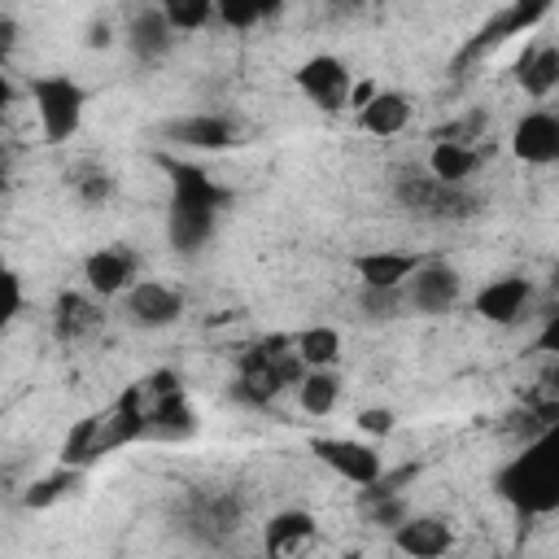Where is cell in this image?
Instances as JSON below:
<instances>
[{"label": "cell", "instance_id": "obj_1", "mask_svg": "<svg viewBox=\"0 0 559 559\" xmlns=\"http://www.w3.org/2000/svg\"><path fill=\"white\" fill-rule=\"evenodd\" d=\"M157 166L166 170L170 183V205H166V240L179 258H201L223 227V214L231 205V188L223 179H214L205 166L157 153Z\"/></svg>", "mask_w": 559, "mask_h": 559}, {"label": "cell", "instance_id": "obj_2", "mask_svg": "<svg viewBox=\"0 0 559 559\" xmlns=\"http://www.w3.org/2000/svg\"><path fill=\"white\" fill-rule=\"evenodd\" d=\"M493 493L520 515V520H546L559 511V445L555 437L524 441L498 472Z\"/></svg>", "mask_w": 559, "mask_h": 559}, {"label": "cell", "instance_id": "obj_3", "mask_svg": "<svg viewBox=\"0 0 559 559\" xmlns=\"http://www.w3.org/2000/svg\"><path fill=\"white\" fill-rule=\"evenodd\" d=\"M301 358L293 349V332H271V336H258L240 362H236V376L227 384V397L245 411H262L271 406L288 384H297L301 376Z\"/></svg>", "mask_w": 559, "mask_h": 559}, {"label": "cell", "instance_id": "obj_4", "mask_svg": "<svg viewBox=\"0 0 559 559\" xmlns=\"http://www.w3.org/2000/svg\"><path fill=\"white\" fill-rule=\"evenodd\" d=\"M389 192L406 214L424 223H467L480 214V197L467 183H445L428 166H397Z\"/></svg>", "mask_w": 559, "mask_h": 559}, {"label": "cell", "instance_id": "obj_5", "mask_svg": "<svg viewBox=\"0 0 559 559\" xmlns=\"http://www.w3.org/2000/svg\"><path fill=\"white\" fill-rule=\"evenodd\" d=\"M31 92V105H35V122H39V140L44 144H70L79 131H83V118H87V87L66 74V70H44V74H31L26 83Z\"/></svg>", "mask_w": 559, "mask_h": 559}, {"label": "cell", "instance_id": "obj_6", "mask_svg": "<svg viewBox=\"0 0 559 559\" xmlns=\"http://www.w3.org/2000/svg\"><path fill=\"white\" fill-rule=\"evenodd\" d=\"M240 520H245V502L231 489H192V493H183V502L175 511L179 533L210 550H223L231 542V533L240 528Z\"/></svg>", "mask_w": 559, "mask_h": 559}, {"label": "cell", "instance_id": "obj_7", "mask_svg": "<svg viewBox=\"0 0 559 559\" xmlns=\"http://www.w3.org/2000/svg\"><path fill=\"white\" fill-rule=\"evenodd\" d=\"M157 135L175 148H192V153H227L245 144V122L227 109H192L179 118H166L157 127Z\"/></svg>", "mask_w": 559, "mask_h": 559}, {"label": "cell", "instance_id": "obj_8", "mask_svg": "<svg viewBox=\"0 0 559 559\" xmlns=\"http://www.w3.org/2000/svg\"><path fill=\"white\" fill-rule=\"evenodd\" d=\"M183 310H188L183 288H175L166 280H135L118 297V319L135 332H166L183 319Z\"/></svg>", "mask_w": 559, "mask_h": 559}, {"label": "cell", "instance_id": "obj_9", "mask_svg": "<svg viewBox=\"0 0 559 559\" xmlns=\"http://www.w3.org/2000/svg\"><path fill=\"white\" fill-rule=\"evenodd\" d=\"M402 297H406V310H411V314H428V319L450 314V310L463 301V275H459V266H450V262H441V258H424V262L406 275Z\"/></svg>", "mask_w": 559, "mask_h": 559}, {"label": "cell", "instance_id": "obj_10", "mask_svg": "<svg viewBox=\"0 0 559 559\" xmlns=\"http://www.w3.org/2000/svg\"><path fill=\"white\" fill-rule=\"evenodd\" d=\"M533 306H537V284H533L524 271L493 275V280H485V284L476 288V297H472V310H476L485 323H493V328H515V323H524V319L533 314Z\"/></svg>", "mask_w": 559, "mask_h": 559}, {"label": "cell", "instance_id": "obj_11", "mask_svg": "<svg viewBox=\"0 0 559 559\" xmlns=\"http://www.w3.org/2000/svg\"><path fill=\"white\" fill-rule=\"evenodd\" d=\"M297 92L319 109V114H341L349 109V87H354V70L336 57V52H314L293 70Z\"/></svg>", "mask_w": 559, "mask_h": 559}, {"label": "cell", "instance_id": "obj_12", "mask_svg": "<svg viewBox=\"0 0 559 559\" xmlns=\"http://www.w3.org/2000/svg\"><path fill=\"white\" fill-rule=\"evenodd\" d=\"M135 280H140V253L127 240L96 245L83 258V288L92 297H100V301H118Z\"/></svg>", "mask_w": 559, "mask_h": 559}, {"label": "cell", "instance_id": "obj_13", "mask_svg": "<svg viewBox=\"0 0 559 559\" xmlns=\"http://www.w3.org/2000/svg\"><path fill=\"white\" fill-rule=\"evenodd\" d=\"M310 454L332 476H341L349 485H371L384 472V454L371 441H358V437H314L310 441Z\"/></svg>", "mask_w": 559, "mask_h": 559}, {"label": "cell", "instance_id": "obj_14", "mask_svg": "<svg viewBox=\"0 0 559 559\" xmlns=\"http://www.w3.org/2000/svg\"><path fill=\"white\" fill-rule=\"evenodd\" d=\"M507 144H511V157L520 166H555L559 162V114L546 105L524 109L515 118Z\"/></svg>", "mask_w": 559, "mask_h": 559}, {"label": "cell", "instance_id": "obj_15", "mask_svg": "<svg viewBox=\"0 0 559 559\" xmlns=\"http://www.w3.org/2000/svg\"><path fill=\"white\" fill-rule=\"evenodd\" d=\"M310 546H319V515L314 511L280 507L262 520V555L288 559V555H306Z\"/></svg>", "mask_w": 559, "mask_h": 559}, {"label": "cell", "instance_id": "obj_16", "mask_svg": "<svg viewBox=\"0 0 559 559\" xmlns=\"http://www.w3.org/2000/svg\"><path fill=\"white\" fill-rule=\"evenodd\" d=\"M105 323V301L92 297L87 288H61L52 297V310H48V328L61 345H79L87 341L96 328Z\"/></svg>", "mask_w": 559, "mask_h": 559}, {"label": "cell", "instance_id": "obj_17", "mask_svg": "<svg viewBox=\"0 0 559 559\" xmlns=\"http://www.w3.org/2000/svg\"><path fill=\"white\" fill-rule=\"evenodd\" d=\"M175 39H179V35H175V26L162 17L157 4L131 13V22L122 26V44H127L131 61H140V66H162V61L175 52Z\"/></svg>", "mask_w": 559, "mask_h": 559}, {"label": "cell", "instance_id": "obj_18", "mask_svg": "<svg viewBox=\"0 0 559 559\" xmlns=\"http://www.w3.org/2000/svg\"><path fill=\"white\" fill-rule=\"evenodd\" d=\"M389 537H393V546L402 550V555H411V559H441V555H450L454 550V528H450V520L445 515H428V511H411L402 524H393L389 528Z\"/></svg>", "mask_w": 559, "mask_h": 559}, {"label": "cell", "instance_id": "obj_19", "mask_svg": "<svg viewBox=\"0 0 559 559\" xmlns=\"http://www.w3.org/2000/svg\"><path fill=\"white\" fill-rule=\"evenodd\" d=\"M428 253H419V249H358L354 258H349V271L358 275V284H367V288H402L406 284V275L424 262Z\"/></svg>", "mask_w": 559, "mask_h": 559}, {"label": "cell", "instance_id": "obj_20", "mask_svg": "<svg viewBox=\"0 0 559 559\" xmlns=\"http://www.w3.org/2000/svg\"><path fill=\"white\" fill-rule=\"evenodd\" d=\"M411 118H415V105H411V96L397 92V87H376V92L358 105V127H362L367 135H376V140L402 135V131L411 127Z\"/></svg>", "mask_w": 559, "mask_h": 559}, {"label": "cell", "instance_id": "obj_21", "mask_svg": "<svg viewBox=\"0 0 559 559\" xmlns=\"http://www.w3.org/2000/svg\"><path fill=\"white\" fill-rule=\"evenodd\" d=\"M515 87L528 96V100H550L555 87H559V44L550 39H537L524 48V57L515 61Z\"/></svg>", "mask_w": 559, "mask_h": 559}, {"label": "cell", "instance_id": "obj_22", "mask_svg": "<svg viewBox=\"0 0 559 559\" xmlns=\"http://www.w3.org/2000/svg\"><path fill=\"white\" fill-rule=\"evenodd\" d=\"M293 389H297V406H301L310 419H323V415L336 411L345 384H341V371H336V367H306Z\"/></svg>", "mask_w": 559, "mask_h": 559}, {"label": "cell", "instance_id": "obj_23", "mask_svg": "<svg viewBox=\"0 0 559 559\" xmlns=\"http://www.w3.org/2000/svg\"><path fill=\"white\" fill-rule=\"evenodd\" d=\"M424 166L445 179V183H472V175L480 170V144H459V140H432Z\"/></svg>", "mask_w": 559, "mask_h": 559}, {"label": "cell", "instance_id": "obj_24", "mask_svg": "<svg viewBox=\"0 0 559 559\" xmlns=\"http://www.w3.org/2000/svg\"><path fill=\"white\" fill-rule=\"evenodd\" d=\"M83 472H87V467H70V463H57L48 476H39V480H31V485H26V493H22V507H31V511H48V507H57L61 498L79 493V485H83Z\"/></svg>", "mask_w": 559, "mask_h": 559}, {"label": "cell", "instance_id": "obj_25", "mask_svg": "<svg viewBox=\"0 0 559 559\" xmlns=\"http://www.w3.org/2000/svg\"><path fill=\"white\" fill-rule=\"evenodd\" d=\"M550 9H555V0H511V9H502V13L480 31V44H502V39H511V35H524V31H533Z\"/></svg>", "mask_w": 559, "mask_h": 559}, {"label": "cell", "instance_id": "obj_26", "mask_svg": "<svg viewBox=\"0 0 559 559\" xmlns=\"http://www.w3.org/2000/svg\"><path fill=\"white\" fill-rule=\"evenodd\" d=\"M66 188H70L83 205H105V201H114L118 179H114V170L100 166V162H74V166H66Z\"/></svg>", "mask_w": 559, "mask_h": 559}, {"label": "cell", "instance_id": "obj_27", "mask_svg": "<svg viewBox=\"0 0 559 559\" xmlns=\"http://www.w3.org/2000/svg\"><path fill=\"white\" fill-rule=\"evenodd\" d=\"M293 349H297L301 367H336V358H341V328H332V323L301 328V332H293Z\"/></svg>", "mask_w": 559, "mask_h": 559}, {"label": "cell", "instance_id": "obj_28", "mask_svg": "<svg viewBox=\"0 0 559 559\" xmlns=\"http://www.w3.org/2000/svg\"><path fill=\"white\" fill-rule=\"evenodd\" d=\"M162 9V17L175 26V35H197L205 26H218V9L214 0H153Z\"/></svg>", "mask_w": 559, "mask_h": 559}, {"label": "cell", "instance_id": "obj_29", "mask_svg": "<svg viewBox=\"0 0 559 559\" xmlns=\"http://www.w3.org/2000/svg\"><path fill=\"white\" fill-rule=\"evenodd\" d=\"M214 9H218V26L245 35V31L262 26L266 17H275L284 9V0H214Z\"/></svg>", "mask_w": 559, "mask_h": 559}, {"label": "cell", "instance_id": "obj_30", "mask_svg": "<svg viewBox=\"0 0 559 559\" xmlns=\"http://www.w3.org/2000/svg\"><path fill=\"white\" fill-rule=\"evenodd\" d=\"M358 314L367 323H397L411 310H406L402 288H367V284H358Z\"/></svg>", "mask_w": 559, "mask_h": 559}, {"label": "cell", "instance_id": "obj_31", "mask_svg": "<svg viewBox=\"0 0 559 559\" xmlns=\"http://www.w3.org/2000/svg\"><path fill=\"white\" fill-rule=\"evenodd\" d=\"M26 310V284H22V275L17 271H0V336L17 323V314Z\"/></svg>", "mask_w": 559, "mask_h": 559}, {"label": "cell", "instance_id": "obj_32", "mask_svg": "<svg viewBox=\"0 0 559 559\" xmlns=\"http://www.w3.org/2000/svg\"><path fill=\"white\" fill-rule=\"evenodd\" d=\"M354 424H358L362 437H393L397 432V411L393 406H362L354 415Z\"/></svg>", "mask_w": 559, "mask_h": 559}, {"label": "cell", "instance_id": "obj_33", "mask_svg": "<svg viewBox=\"0 0 559 559\" xmlns=\"http://www.w3.org/2000/svg\"><path fill=\"white\" fill-rule=\"evenodd\" d=\"M17 39H22V26L13 13H0V70L9 66V57L17 52Z\"/></svg>", "mask_w": 559, "mask_h": 559}, {"label": "cell", "instance_id": "obj_34", "mask_svg": "<svg viewBox=\"0 0 559 559\" xmlns=\"http://www.w3.org/2000/svg\"><path fill=\"white\" fill-rule=\"evenodd\" d=\"M109 44H114V31H109V22H92L87 48H109Z\"/></svg>", "mask_w": 559, "mask_h": 559}, {"label": "cell", "instance_id": "obj_35", "mask_svg": "<svg viewBox=\"0 0 559 559\" xmlns=\"http://www.w3.org/2000/svg\"><path fill=\"white\" fill-rule=\"evenodd\" d=\"M9 105H13V83H9V74L0 70V122H4V114H9Z\"/></svg>", "mask_w": 559, "mask_h": 559}, {"label": "cell", "instance_id": "obj_36", "mask_svg": "<svg viewBox=\"0 0 559 559\" xmlns=\"http://www.w3.org/2000/svg\"><path fill=\"white\" fill-rule=\"evenodd\" d=\"M367 0H332V13H362Z\"/></svg>", "mask_w": 559, "mask_h": 559}, {"label": "cell", "instance_id": "obj_37", "mask_svg": "<svg viewBox=\"0 0 559 559\" xmlns=\"http://www.w3.org/2000/svg\"><path fill=\"white\" fill-rule=\"evenodd\" d=\"M4 197H9V166L0 162V201H4Z\"/></svg>", "mask_w": 559, "mask_h": 559}, {"label": "cell", "instance_id": "obj_38", "mask_svg": "<svg viewBox=\"0 0 559 559\" xmlns=\"http://www.w3.org/2000/svg\"><path fill=\"white\" fill-rule=\"evenodd\" d=\"M0 162H4V166H9V144H0Z\"/></svg>", "mask_w": 559, "mask_h": 559}, {"label": "cell", "instance_id": "obj_39", "mask_svg": "<svg viewBox=\"0 0 559 559\" xmlns=\"http://www.w3.org/2000/svg\"><path fill=\"white\" fill-rule=\"evenodd\" d=\"M4 266H9V262H4V249H0V271H4Z\"/></svg>", "mask_w": 559, "mask_h": 559}]
</instances>
